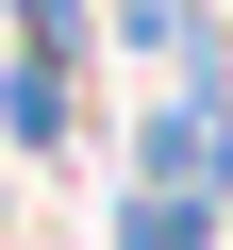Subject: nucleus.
I'll return each instance as SVG.
<instances>
[{
    "label": "nucleus",
    "instance_id": "f257e3e1",
    "mask_svg": "<svg viewBox=\"0 0 233 250\" xmlns=\"http://www.w3.org/2000/svg\"><path fill=\"white\" fill-rule=\"evenodd\" d=\"M116 250H200V200H167V184H134V217H116Z\"/></svg>",
    "mask_w": 233,
    "mask_h": 250
}]
</instances>
